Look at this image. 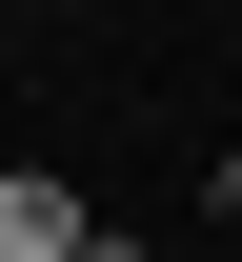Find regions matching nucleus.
Segmentation results:
<instances>
[{
  "label": "nucleus",
  "instance_id": "f03ea898",
  "mask_svg": "<svg viewBox=\"0 0 242 262\" xmlns=\"http://www.w3.org/2000/svg\"><path fill=\"white\" fill-rule=\"evenodd\" d=\"M222 202H242V162H222Z\"/></svg>",
  "mask_w": 242,
  "mask_h": 262
},
{
  "label": "nucleus",
  "instance_id": "f257e3e1",
  "mask_svg": "<svg viewBox=\"0 0 242 262\" xmlns=\"http://www.w3.org/2000/svg\"><path fill=\"white\" fill-rule=\"evenodd\" d=\"M81 242H101V222H81L61 182H0V262H81Z\"/></svg>",
  "mask_w": 242,
  "mask_h": 262
}]
</instances>
